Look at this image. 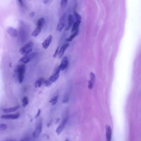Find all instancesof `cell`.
<instances>
[{"label": "cell", "instance_id": "obj_1", "mask_svg": "<svg viewBox=\"0 0 141 141\" xmlns=\"http://www.w3.org/2000/svg\"><path fill=\"white\" fill-rule=\"evenodd\" d=\"M26 69V66L24 64H20L17 67L16 72L17 74L20 83H22L24 81Z\"/></svg>", "mask_w": 141, "mask_h": 141}, {"label": "cell", "instance_id": "obj_2", "mask_svg": "<svg viewBox=\"0 0 141 141\" xmlns=\"http://www.w3.org/2000/svg\"><path fill=\"white\" fill-rule=\"evenodd\" d=\"M33 44L32 42H29L20 48L19 51L20 53L24 56L29 54L32 51Z\"/></svg>", "mask_w": 141, "mask_h": 141}, {"label": "cell", "instance_id": "obj_3", "mask_svg": "<svg viewBox=\"0 0 141 141\" xmlns=\"http://www.w3.org/2000/svg\"><path fill=\"white\" fill-rule=\"evenodd\" d=\"M42 126V119L41 118L39 119L36 121L35 129L33 134V136L35 138H37L41 133Z\"/></svg>", "mask_w": 141, "mask_h": 141}, {"label": "cell", "instance_id": "obj_4", "mask_svg": "<svg viewBox=\"0 0 141 141\" xmlns=\"http://www.w3.org/2000/svg\"><path fill=\"white\" fill-rule=\"evenodd\" d=\"M36 54V53H33L24 56L19 60V62L24 64L28 63L35 57Z\"/></svg>", "mask_w": 141, "mask_h": 141}, {"label": "cell", "instance_id": "obj_5", "mask_svg": "<svg viewBox=\"0 0 141 141\" xmlns=\"http://www.w3.org/2000/svg\"><path fill=\"white\" fill-rule=\"evenodd\" d=\"M65 15L60 18L59 22L57 26L56 30L58 32H61L62 31L65 25Z\"/></svg>", "mask_w": 141, "mask_h": 141}, {"label": "cell", "instance_id": "obj_6", "mask_svg": "<svg viewBox=\"0 0 141 141\" xmlns=\"http://www.w3.org/2000/svg\"><path fill=\"white\" fill-rule=\"evenodd\" d=\"M53 39V36L51 35H49L42 44L43 48L46 50L50 46Z\"/></svg>", "mask_w": 141, "mask_h": 141}, {"label": "cell", "instance_id": "obj_7", "mask_svg": "<svg viewBox=\"0 0 141 141\" xmlns=\"http://www.w3.org/2000/svg\"><path fill=\"white\" fill-rule=\"evenodd\" d=\"M20 114H9L3 115L1 116V118L2 119H16L19 117Z\"/></svg>", "mask_w": 141, "mask_h": 141}, {"label": "cell", "instance_id": "obj_8", "mask_svg": "<svg viewBox=\"0 0 141 141\" xmlns=\"http://www.w3.org/2000/svg\"><path fill=\"white\" fill-rule=\"evenodd\" d=\"M60 69L58 67L56 72L50 77L49 79L53 82L56 81L59 77L60 72Z\"/></svg>", "mask_w": 141, "mask_h": 141}, {"label": "cell", "instance_id": "obj_9", "mask_svg": "<svg viewBox=\"0 0 141 141\" xmlns=\"http://www.w3.org/2000/svg\"><path fill=\"white\" fill-rule=\"evenodd\" d=\"M8 33L12 37H16L17 36V30L13 27H9L7 29Z\"/></svg>", "mask_w": 141, "mask_h": 141}, {"label": "cell", "instance_id": "obj_10", "mask_svg": "<svg viewBox=\"0 0 141 141\" xmlns=\"http://www.w3.org/2000/svg\"><path fill=\"white\" fill-rule=\"evenodd\" d=\"M67 120H68L67 118L64 119L57 128L56 130V133L59 135L62 132L64 127L66 123Z\"/></svg>", "mask_w": 141, "mask_h": 141}, {"label": "cell", "instance_id": "obj_11", "mask_svg": "<svg viewBox=\"0 0 141 141\" xmlns=\"http://www.w3.org/2000/svg\"><path fill=\"white\" fill-rule=\"evenodd\" d=\"M68 62V58L66 57H64L61 62L60 65L58 67L61 70H63L66 68Z\"/></svg>", "mask_w": 141, "mask_h": 141}, {"label": "cell", "instance_id": "obj_12", "mask_svg": "<svg viewBox=\"0 0 141 141\" xmlns=\"http://www.w3.org/2000/svg\"><path fill=\"white\" fill-rule=\"evenodd\" d=\"M106 141H111L112 134L111 128L109 126H106Z\"/></svg>", "mask_w": 141, "mask_h": 141}, {"label": "cell", "instance_id": "obj_13", "mask_svg": "<svg viewBox=\"0 0 141 141\" xmlns=\"http://www.w3.org/2000/svg\"><path fill=\"white\" fill-rule=\"evenodd\" d=\"M69 45V44L66 43L64 44L61 47L58 54V56L59 58H60L62 57L66 49L68 47Z\"/></svg>", "mask_w": 141, "mask_h": 141}, {"label": "cell", "instance_id": "obj_14", "mask_svg": "<svg viewBox=\"0 0 141 141\" xmlns=\"http://www.w3.org/2000/svg\"><path fill=\"white\" fill-rule=\"evenodd\" d=\"M20 106L18 105L11 108H6L4 109V112L5 113H9L16 111L19 109Z\"/></svg>", "mask_w": 141, "mask_h": 141}, {"label": "cell", "instance_id": "obj_15", "mask_svg": "<svg viewBox=\"0 0 141 141\" xmlns=\"http://www.w3.org/2000/svg\"><path fill=\"white\" fill-rule=\"evenodd\" d=\"M73 17L72 14H70L68 18V25L66 29V30H69L71 27L73 23Z\"/></svg>", "mask_w": 141, "mask_h": 141}, {"label": "cell", "instance_id": "obj_16", "mask_svg": "<svg viewBox=\"0 0 141 141\" xmlns=\"http://www.w3.org/2000/svg\"><path fill=\"white\" fill-rule=\"evenodd\" d=\"M42 28H41L37 27L34 30L32 33V35L33 36L36 37L38 36L41 33Z\"/></svg>", "mask_w": 141, "mask_h": 141}, {"label": "cell", "instance_id": "obj_17", "mask_svg": "<svg viewBox=\"0 0 141 141\" xmlns=\"http://www.w3.org/2000/svg\"><path fill=\"white\" fill-rule=\"evenodd\" d=\"M45 20L44 18H41L39 19L37 21L36 23V26L37 27L41 28H42V27L43 26L44 22Z\"/></svg>", "mask_w": 141, "mask_h": 141}, {"label": "cell", "instance_id": "obj_18", "mask_svg": "<svg viewBox=\"0 0 141 141\" xmlns=\"http://www.w3.org/2000/svg\"><path fill=\"white\" fill-rule=\"evenodd\" d=\"M45 80L43 78H41L37 81L35 84V87L36 88H39L41 87Z\"/></svg>", "mask_w": 141, "mask_h": 141}, {"label": "cell", "instance_id": "obj_19", "mask_svg": "<svg viewBox=\"0 0 141 141\" xmlns=\"http://www.w3.org/2000/svg\"><path fill=\"white\" fill-rule=\"evenodd\" d=\"M79 29H77L76 31L73 32L72 34L67 39L66 41L70 42L72 41L73 39L75 37L78 35L79 32Z\"/></svg>", "mask_w": 141, "mask_h": 141}, {"label": "cell", "instance_id": "obj_20", "mask_svg": "<svg viewBox=\"0 0 141 141\" xmlns=\"http://www.w3.org/2000/svg\"><path fill=\"white\" fill-rule=\"evenodd\" d=\"M81 22H79V21H76L75 22L72 30V33L75 32L76 30L79 29V26Z\"/></svg>", "mask_w": 141, "mask_h": 141}, {"label": "cell", "instance_id": "obj_21", "mask_svg": "<svg viewBox=\"0 0 141 141\" xmlns=\"http://www.w3.org/2000/svg\"><path fill=\"white\" fill-rule=\"evenodd\" d=\"M23 105L24 107H26L29 103L28 97L27 96H25L22 100Z\"/></svg>", "mask_w": 141, "mask_h": 141}, {"label": "cell", "instance_id": "obj_22", "mask_svg": "<svg viewBox=\"0 0 141 141\" xmlns=\"http://www.w3.org/2000/svg\"><path fill=\"white\" fill-rule=\"evenodd\" d=\"M58 99V96H56L52 99L50 100V102L51 104L52 105H54L56 104Z\"/></svg>", "mask_w": 141, "mask_h": 141}, {"label": "cell", "instance_id": "obj_23", "mask_svg": "<svg viewBox=\"0 0 141 141\" xmlns=\"http://www.w3.org/2000/svg\"><path fill=\"white\" fill-rule=\"evenodd\" d=\"M53 83L50 79H48L44 80L43 84L45 86L49 87L51 86Z\"/></svg>", "mask_w": 141, "mask_h": 141}, {"label": "cell", "instance_id": "obj_24", "mask_svg": "<svg viewBox=\"0 0 141 141\" xmlns=\"http://www.w3.org/2000/svg\"><path fill=\"white\" fill-rule=\"evenodd\" d=\"M74 15L76 21L81 22V18L80 15L75 11L74 12Z\"/></svg>", "mask_w": 141, "mask_h": 141}, {"label": "cell", "instance_id": "obj_25", "mask_svg": "<svg viewBox=\"0 0 141 141\" xmlns=\"http://www.w3.org/2000/svg\"><path fill=\"white\" fill-rule=\"evenodd\" d=\"M68 1L66 0H62L61 1V5L63 8H65L67 5Z\"/></svg>", "mask_w": 141, "mask_h": 141}, {"label": "cell", "instance_id": "obj_26", "mask_svg": "<svg viewBox=\"0 0 141 141\" xmlns=\"http://www.w3.org/2000/svg\"><path fill=\"white\" fill-rule=\"evenodd\" d=\"M7 128V124H0V130H5Z\"/></svg>", "mask_w": 141, "mask_h": 141}, {"label": "cell", "instance_id": "obj_27", "mask_svg": "<svg viewBox=\"0 0 141 141\" xmlns=\"http://www.w3.org/2000/svg\"><path fill=\"white\" fill-rule=\"evenodd\" d=\"M90 80L92 81L94 83L95 79H96V76L92 72H91L90 74Z\"/></svg>", "mask_w": 141, "mask_h": 141}, {"label": "cell", "instance_id": "obj_28", "mask_svg": "<svg viewBox=\"0 0 141 141\" xmlns=\"http://www.w3.org/2000/svg\"><path fill=\"white\" fill-rule=\"evenodd\" d=\"M60 44L59 46H58L57 48L56 51H55V53L53 56L54 58H56L57 57V55L58 54V53H59V48L60 46Z\"/></svg>", "mask_w": 141, "mask_h": 141}, {"label": "cell", "instance_id": "obj_29", "mask_svg": "<svg viewBox=\"0 0 141 141\" xmlns=\"http://www.w3.org/2000/svg\"><path fill=\"white\" fill-rule=\"evenodd\" d=\"M94 82L90 80L88 82V87L90 89L92 88Z\"/></svg>", "mask_w": 141, "mask_h": 141}, {"label": "cell", "instance_id": "obj_30", "mask_svg": "<svg viewBox=\"0 0 141 141\" xmlns=\"http://www.w3.org/2000/svg\"><path fill=\"white\" fill-rule=\"evenodd\" d=\"M30 139L29 137H24L20 141H30Z\"/></svg>", "mask_w": 141, "mask_h": 141}, {"label": "cell", "instance_id": "obj_31", "mask_svg": "<svg viewBox=\"0 0 141 141\" xmlns=\"http://www.w3.org/2000/svg\"><path fill=\"white\" fill-rule=\"evenodd\" d=\"M41 112V110L40 109H39L38 110L37 114L36 115L35 117V118H36L38 117V116H39V115L40 114Z\"/></svg>", "mask_w": 141, "mask_h": 141}, {"label": "cell", "instance_id": "obj_32", "mask_svg": "<svg viewBox=\"0 0 141 141\" xmlns=\"http://www.w3.org/2000/svg\"><path fill=\"white\" fill-rule=\"evenodd\" d=\"M18 2H19V4L20 5L21 7H23L24 5L22 1H21V0H19V1H18Z\"/></svg>", "mask_w": 141, "mask_h": 141}, {"label": "cell", "instance_id": "obj_33", "mask_svg": "<svg viewBox=\"0 0 141 141\" xmlns=\"http://www.w3.org/2000/svg\"><path fill=\"white\" fill-rule=\"evenodd\" d=\"M35 13L34 12H32L30 14V17H33L35 16Z\"/></svg>", "mask_w": 141, "mask_h": 141}, {"label": "cell", "instance_id": "obj_34", "mask_svg": "<svg viewBox=\"0 0 141 141\" xmlns=\"http://www.w3.org/2000/svg\"><path fill=\"white\" fill-rule=\"evenodd\" d=\"M48 1H47V0H44V1H42L44 4H47Z\"/></svg>", "mask_w": 141, "mask_h": 141}, {"label": "cell", "instance_id": "obj_35", "mask_svg": "<svg viewBox=\"0 0 141 141\" xmlns=\"http://www.w3.org/2000/svg\"><path fill=\"white\" fill-rule=\"evenodd\" d=\"M59 119H57L56 121V122L57 123L59 121Z\"/></svg>", "mask_w": 141, "mask_h": 141}, {"label": "cell", "instance_id": "obj_36", "mask_svg": "<svg viewBox=\"0 0 141 141\" xmlns=\"http://www.w3.org/2000/svg\"><path fill=\"white\" fill-rule=\"evenodd\" d=\"M15 141L13 140H7V141Z\"/></svg>", "mask_w": 141, "mask_h": 141}, {"label": "cell", "instance_id": "obj_37", "mask_svg": "<svg viewBox=\"0 0 141 141\" xmlns=\"http://www.w3.org/2000/svg\"><path fill=\"white\" fill-rule=\"evenodd\" d=\"M65 141H68V139H66Z\"/></svg>", "mask_w": 141, "mask_h": 141}]
</instances>
